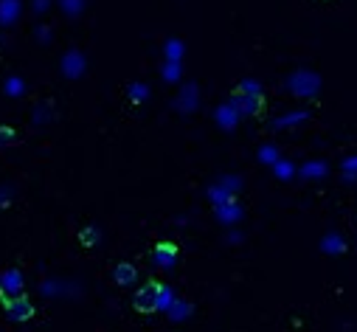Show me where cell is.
<instances>
[{
    "instance_id": "cell-7",
    "label": "cell",
    "mask_w": 357,
    "mask_h": 332,
    "mask_svg": "<svg viewBox=\"0 0 357 332\" xmlns=\"http://www.w3.org/2000/svg\"><path fill=\"white\" fill-rule=\"evenodd\" d=\"M79 239H82V245H96V242H99V231H96V228H84V231L79 234Z\"/></svg>"
},
{
    "instance_id": "cell-4",
    "label": "cell",
    "mask_w": 357,
    "mask_h": 332,
    "mask_svg": "<svg viewBox=\"0 0 357 332\" xmlns=\"http://www.w3.org/2000/svg\"><path fill=\"white\" fill-rule=\"evenodd\" d=\"M20 293H23V276L17 268H12L0 276V301L9 299V296H20Z\"/></svg>"
},
{
    "instance_id": "cell-1",
    "label": "cell",
    "mask_w": 357,
    "mask_h": 332,
    "mask_svg": "<svg viewBox=\"0 0 357 332\" xmlns=\"http://www.w3.org/2000/svg\"><path fill=\"white\" fill-rule=\"evenodd\" d=\"M163 293H166V287H163L158 279L144 282V285L135 290V296H132V310L141 312V315H152V312H158L160 304H163Z\"/></svg>"
},
{
    "instance_id": "cell-5",
    "label": "cell",
    "mask_w": 357,
    "mask_h": 332,
    "mask_svg": "<svg viewBox=\"0 0 357 332\" xmlns=\"http://www.w3.org/2000/svg\"><path fill=\"white\" fill-rule=\"evenodd\" d=\"M177 251H181V248H177L174 242H169V239H160V242L152 248V257H155V262H158V265H163V268H172V265L177 262Z\"/></svg>"
},
{
    "instance_id": "cell-6",
    "label": "cell",
    "mask_w": 357,
    "mask_h": 332,
    "mask_svg": "<svg viewBox=\"0 0 357 332\" xmlns=\"http://www.w3.org/2000/svg\"><path fill=\"white\" fill-rule=\"evenodd\" d=\"M113 279H116V285L127 287V285H132V282L138 279V268H135L132 262H119V265L113 268Z\"/></svg>"
},
{
    "instance_id": "cell-2",
    "label": "cell",
    "mask_w": 357,
    "mask_h": 332,
    "mask_svg": "<svg viewBox=\"0 0 357 332\" xmlns=\"http://www.w3.org/2000/svg\"><path fill=\"white\" fill-rule=\"evenodd\" d=\"M234 99H236V105L242 107V113H248V116H259V113H261V107H264L261 91H259L256 85H250V82H245V85H239V88H236Z\"/></svg>"
},
{
    "instance_id": "cell-8",
    "label": "cell",
    "mask_w": 357,
    "mask_h": 332,
    "mask_svg": "<svg viewBox=\"0 0 357 332\" xmlns=\"http://www.w3.org/2000/svg\"><path fill=\"white\" fill-rule=\"evenodd\" d=\"M17 141V133L12 127H0V144H15Z\"/></svg>"
},
{
    "instance_id": "cell-3",
    "label": "cell",
    "mask_w": 357,
    "mask_h": 332,
    "mask_svg": "<svg viewBox=\"0 0 357 332\" xmlns=\"http://www.w3.org/2000/svg\"><path fill=\"white\" fill-rule=\"evenodd\" d=\"M3 304V310H6V315L15 321V324H23V321H29L31 315H34V304L29 301V296H9V299H3L0 301Z\"/></svg>"
}]
</instances>
